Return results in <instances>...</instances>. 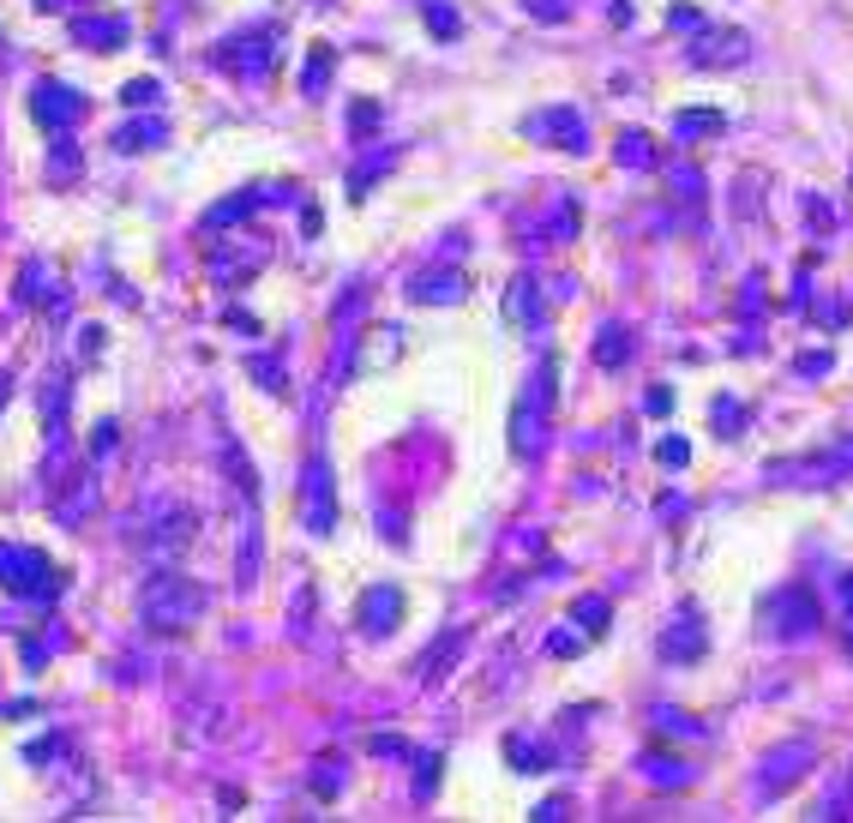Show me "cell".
Masks as SVG:
<instances>
[{
  "mask_svg": "<svg viewBox=\"0 0 853 823\" xmlns=\"http://www.w3.org/2000/svg\"><path fill=\"white\" fill-rule=\"evenodd\" d=\"M205 608H211V596L181 571H157L138 589V620H145L150 632H187V625L205 620Z\"/></svg>",
  "mask_w": 853,
  "mask_h": 823,
  "instance_id": "1",
  "label": "cell"
},
{
  "mask_svg": "<svg viewBox=\"0 0 853 823\" xmlns=\"http://www.w3.org/2000/svg\"><path fill=\"white\" fill-rule=\"evenodd\" d=\"M763 632H770L775 643H811L823 632V608L818 596H811L806 583H787L770 596V608H763Z\"/></svg>",
  "mask_w": 853,
  "mask_h": 823,
  "instance_id": "2",
  "label": "cell"
},
{
  "mask_svg": "<svg viewBox=\"0 0 853 823\" xmlns=\"http://www.w3.org/2000/svg\"><path fill=\"white\" fill-rule=\"evenodd\" d=\"M697 43H685V67L697 73H733L751 60V36L733 31V24H697Z\"/></svg>",
  "mask_w": 853,
  "mask_h": 823,
  "instance_id": "3",
  "label": "cell"
},
{
  "mask_svg": "<svg viewBox=\"0 0 853 823\" xmlns=\"http://www.w3.org/2000/svg\"><path fill=\"white\" fill-rule=\"evenodd\" d=\"M535 379H541V385H535L524 403L512 409V452L517 457H535L547 445V415H553V367H541Z\"/></svg>",
  "mask_w": 853,
  "mask_h": 823,
  "instance_id": "4",
  "label": "cell"
},
{
  "mask_svg": "<svg viewBox=\"0 0 853 823\" xmlns=\"http://www.w3.org/2000/svg\"><path fill=\"white\" fill-rule=\"evenodd\" d=\"M301 523L313 535H330L337 530V481H330V463L313 457L307 475H301Z\"/></svg>",
  "mask_w": 853,
  "mask_h": 823,
  "instance_id": "5",
  "label": "cell"
},
{
  "mask_svg": "<svg viewBox=\"0 0 853 823\" xmlns=\"http://www.w3.org/2000/svg\"><path fill=\"white\" fill-rule=\"evenodd\" d=\"M811 757H818V745L811 739H787V745H775L770 757H763V769H757V793L770 800V793H787L799 776L811 769Z\"/></svg>",
  "mask_w": 853,
  "mask_h": 823,
  "instance_id": "6",
  "label": "cell"
},
{
  "mask_svg": "<svg viewBox=\"0 0 853 823\" xmlns=\"http://www.w3.org/2000/svg\"><path fill=\"white\" fill-rule=\"evenodd\" d=\"M0 583L19 589V596H55V577H48V559L31 547H0Z\"/></svg>",
  "mask_w": 853,
  "mask_h": 823,
  "instance_id": "7",
  "label": "cell"
},
{
  "mask_svg": "<svg viewBox=\"0 0 853 823\" xmlns=\"http://www.w3.org/2000/svg\"><path fill=\"white\" fill-rule=\"evenodd\" d=\"M529 133L553 138V145H559V151H571V157H583V151H590V126H583V114H577V109H547V114H535Z\"/></svg>",
  "mask_w": 853,
  "mask_h": 823,
  "instance_id": "8",
  "label": "cell"
},
{
  "mask_svg": "<svg viewBox=\"0 0 853 823\" xmlns=\"http://www.w3.org/2000/svg\"><path fill=\"white\" fill-rule=\"evenodd\" d=\"M655 649H661V661H673V667H680V661H697V655L709 649V632H704V620H697V613H680V620H673L667 632H661V643H655Z\"/></svg>",
  "mask_w": 853,
  "mask_h": 823,
  "instance_id": "9",
  "label": "cell"
},
{
  "mask_svg": "<svg viewBox=\"0 0 853 823\" xmlns=\"http://www.w3.org/2000/svg\"><path fill=\"white\" fill-rule=\"evenodd\" d=\"M31 109H36V121H43V126H72L85 114V97H72L67 85L43 79V85H36V97H31Z\"/></svg>",
  "mask_w": 853,
  "mask_h": 823,
  "instance_id": "10",
  "label": "cell"
},
{
  "mask_svg": "<svg viewBox=\"0 0 853 823\" xmlns=\"http://www.w3.org/2000/svg\"><path fill=\"white\" fill-rule=\"evenodd\" d=\"M505 319H512L517 331H541V319H547L541 282H535V277H512V289H505Z\"/></svg>",
  "mask_w": 853,
  "mask_h": 823,
  "instance_id": "11",
  "label": "cell"
},
{
  "mask_svg": "<svg viewBox=\"0 0 853 823\" xmlns=\"http://www.w3.org/2000/svg\"><path fill=\"white\" fill-rule=\"evenodd\" d=\"M397 620H403V596L391 583H379V589H367V596H361V632L367 637H385Z\"/></svg>",
  "mask_w": 853,
  "mask_h": 823,
  "instance_id": "12",
  "label": "cell"
},
{
  "mask_svg": "<svg viewBox=\"0 0 853 823\" xmlns=\"http://www.w3.org/2000/svg\"><path fill=\"white\" fill-rule=\"evenodd\" d=\"M469 294V282L457 265H445V271H422L409 282V301H422V307H439V301H463Z\"/></svg>",
  "mask_w": 853,
  "mask_h": 823,
  "instance_id": "13",
  "label": "cell"
},
{
  "mask_svg": "<svg viewBox=\"0 0 853 823\" xmlns=\"http://www.w3.org/2000/svg\"><path fill=\"white\" fill-rule=\"evenodd\" d=\"M403 355V337H397V325H373L367 331V349H355L349 355V367L355 372H379V367H391Z\"/></svg>",
  "mask_w": 853,
  "mask_h": 823,
  "instance_id": "14",
  "label": "cell"
},
{
  "mask_svg": "<svg viewBox=\"0 0 853 823\" xmlns=\"http://www.w3.org/2000/svg\"><path fill=\"white\" fill-rule=\"evenodd\" d=\"M72 36H79L85 48H121L126 19H79V24H72Z\"/></svg>",
  "mask_w": 853,
  "mask_h": 823,
  "instance_id": "15",
  "label": "cell"
},
{
  "mask_svg": "<svg viewBox=\"0 0 853 823\" xmlns=\"http://www.w3.org/2000/svg\"><path fill=\"white\" fill-rule=\"evenodd\" d=\"M721 126H728V114H721V109H680V114H673V133H680V138L721 133Z\"/></svg>",
  "mask_w": 853,
  "mask_h": 823,
  "instance_id": "16",
  "label": "cell"
},
{
  "mask_svg": "<svg viewBox=\"0 0 853 823\" xmlns=\"http://www.w3.org/2000/svg\"><path fill=\"white\" fill-rule=\"evenodd\" d=\"M631 343H638V337H631L626 325H607L602 337H595V362H602V367H626Z\"/></svg>",
  "mask_w": 853,
  "mask_h": 823,
  "instance_id": "17",
  "label": "cell"
},
{
  "mask_svg": "<svg viewBox=\"0 0 853 823\" xmlns=\"http://www.w3.org/2000/svg\"><path fill=\"white\" fill-rule=\"evenodd\" d=\"M571 625H577V632H590V637H602L607 632V596H583L577 608H571Z\"/></svg>",
  "mask_w": 853,
  "mask_h": 823,
  "instance_id": "18",
  "label": "cell"
},
{
  "mask_svg": "<svg viewBox=\"0 0 853 823\" xmlns=\"http://www.w3.org/2000/svg\"><path fill=\"white\" fill-rule=\"evenodd\" d=\"M643 776L649 781H655V788H685V781H692V769H685V764H673V757H643Z\"/></svg>",
  "mask_w": 853,
  "mask_h": 823,
  "instance_id": "19",
  "label": "cell"
},
{
  "mask_svg": "<svg viewBox=\"0 0 853 823\" xmlns=\"http://www.w3.org/2000/svg\"><path fill=\"white\" fill-rule=\"evenodd\" d=\"M619 163H626V169H655V145H649V133H619Z\"/></svg>",
  "mask_w": 853,
  "mask_h": 823,
  "instance_id": "20",
  "label": "cell"
},
{
  "mask_svg": "<svg viewBox=\"0 0 853 823\" xmlns=\"http://www.w3.org/2000/svg\"><path fill=\"white\" fill-rule=\"evenodd\" d=\"M818 818H835V823H848L853 818V776L842 769V776H835V788L823 793V812Z\"/></svg>",
  "mask_w": 853,
  "mask_h": 823,
  "instance_id": "21",
  "label": "cell"
},
{
  "mask_svg": "<svg viewBox=\"0 0 853 823\" xmlns=\"http://www.w3.org/2000/svg\"><path fill=\"white\" fill-rule=\"evenodd\" d=\"M325 79H330V48H313V55H307V73H301V91H307V97H325Z\"/></svg>",
  "mask_w": 853,
  "mask_h": 823,
  "instance_id": "22",
  "label": "cell"
},
{
  "mask_svg": "<svg viewBox=\"0 0 853 823\" xmlns=\"http://www.w3.org/2000/svg\"><path fill=\"white\" fill-rule=\"evenodd\" d=\"M716 433H721V440H740V433H745V403L716 397Z\"/></svg>",
  "mask_w": 853,
  "mask_h": 823,
  "instance_id": "23",
  "label": "cell"
},
{
  "mask_svg": "<svg viewBox=\"0 0 853 823\" xmlns=\"http://www.w3.org/2000/svg\"><path fill=\"white\" fill-rule=\"evenodd\" d=\"M512 757H517V769H553V752H547V745H529L524 733L512 739Z\"/></svg>",
  "mask_w": 853,
  "mask_h": 823,
  "instance_id": "24",
  "label": "cell"
},
{
  "mask_svg": "<svg viewBox=\"0 0 853 823\" xmlns=\"http://www.w3.org/2000/svg\"><path fill=\"white\" fill-rule=\"evenodd\" d=\"M157 138H162V121H145V126H121L114 145H121V151H145V145H157Z\"/></svg>",
  "mask_w": 853,
  "mask_h": 823,
  "instance_id": "25",
  "label": "cell"
},
{
  "mask_svg": "<svg viewBox=\"0 0 853 823\" xmlns=\"http://www.w3.org/2000/svg\"><path fill=\"white\" fill-rule=\"evenodd\" d=\"M415 764H422V769H415V800H427V793H433V781H439V757H415Z\"/></svg>",
  "mask_w": 853,
  "mask_h": 823,
  "instance_id": "26",
  "label": "cell"
},
{
  "mask_svg": "<svg viewBox=\"0 0 853 823\" xmlns=\"http://www.w3.org/2000/svg\"><path fill=\"white\" fill-rule=\"evenodd\" d=\"M673 192H680V199H704V175H697V169H673Z\"/></svg>",
  "mask_w": 853,
  "mask_h": 823,
  "instance_id": "27",
  "label": "cell"
},
{
  "mask_svg": "<svg viewBox=\"0 0 853 823\" xmlns=\"http://www.w3.org/2000/svg\"><path fill=\"white\" fill-rule=\"evenodd\" d=\"M427 24H433L439 36H457V31H463V19H457L451 7H427Z\"/></svg>",
  "mask_w": 853,
  "mask_h": 823,
  "instance_id": "28",
  "label": "cell"
},
{
  "mask_svg": "<svg viewBox=\"0 0 853 823\" xmlns=\"http://www.w3.org/2000/svg\"><path fill=\"white\" fill-rule=\"evenodd\" d=\"M830 367H835L830 349H811V355H799V362H794V372H806V379H811V372H830Z\"/></svg>",
  "mask_w": 853,
  "mask_h": 823,
  "instance_id": "29",
  "label": "cell"
},
{
  "mask_svg": "<svg viewBox=\"0 0 853 823\" xmlns=\"http://www.w3.org/2000/svg\"><path fill=\"white\" fill-rule=\"evenodd\" d=\"M661 463H667V469H680V463H692V445H685V440H661Z\"/></svg>",
  "mask_w": 853,
  "mask_h": 823,
  "instance_id": "30",
  "label": "cell"
},
{
  "mask_svg": "<svg viewBox=\"0 0 853 823\" xmlns=\"http://www.w3.org/2000/svg\"><path fill=\"white\" fill-rule=\"evenodd\" d=\"M667 24H673V31H697V24H704V12H697V7H673Z\"/></svg>",
  "mask_w": 853,
  "mask_h": 823,
  "instance_id": "31",
  "label": "cell"
},
{
  "mask_svg": "<svg viewBox=\"0 0 853 823\" xmlns=\"http://www.w3.org/2000/svg\"><path fill=\"white\" fill-rule=\"evenodd\" d=\"M60 169L79 175V151H72V145H55V175H60Z\"/></svg>",
  "mask_w": 853,
  "mask_h": 823,
  "instance_id": "32",
  "label": "cell"
},
{
  "mask_svg": "<svg viewBox=\"0 0 853 823\" xmlns=\"http://www.w3.org/2000/svg\"><path fill=\"white\" fill-rule=\"evenodd\" d=\"M373 121H379L373 102H355V133H373Z\"/></svg>",
  "mask_w": 853,
  "mask_h": 823,
  "instance_id": "33",
  "label": "cell"
},
{
  "mask_svg": "<svg viewBox=\"0 0 853 823\" xmlns=\"http://www.w3.org/2000/svg\"><path fill=\"white\" fill-rule=\"evenodd\" d=\"M150 97H157V85H150V79H133V85H126V102H150Z\"/></svg>",
  "mask_w": 853,
  "mask_h": 823,
  "instance_id": "34",
  "label": "cell"
},
{
  "mask_svg": "<svg viewBox=\"0 0 853 823\" xmlns=\"http://www.w3.org/2000/svg\"><path fill=\"white\" fill-rule=\"evenodd\" d=\"M373 752L379 757H409V745H403V739H373Z\"/></svg>",
  "mask_w": 853,
  "mask_h": 823,
  "instance_id": "35",
  "label": "cell"
},
{
  "mask_svg": "<svg viewBox=\"0 0 853 823\" xmlns=\"http://www.w3.org/2000/svg\"><path fill=\"white\" fill-rule=\"evenodd\" d=\"M835 596H842V613H853V571H842V583H835Z\"/></svg>",
  "mask_w": 853,
  "mask_h": 823,
  "instance_id": "36",
  "label": "cell"
},
{
  "mask_svg": "<svg viewBox=\"0 0 853 823\" xmlns=\"http://www.w3.org/2000/svg\"><path fill=\"white\" fill-rule=\"evenodd\" d=\"M842 637H848V649H853V613H842Z\"/></svg>",
  "mask_w": 853,
  "mask_h": 823,
  "instance_id": "37",
  "label": "cell"
},
{
  "mask_svg": "<svg viewBox=\"0 0 853 823\" xmlns=\"http://www.w3.org/2000/svg\"><path fill=\"white\" fill-rule=\"evenodd\" d=\"M7 391H12V379H7V372H0V403H7Z\"/></svg>",
  "mask_w": 853,
  "mask_h": 823,
  "instance_id": "38",
  "label": "cell"
}]
</instances>
